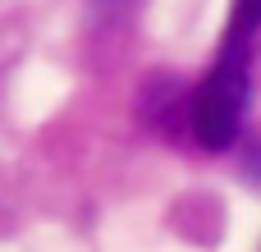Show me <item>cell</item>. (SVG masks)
Wrapping results in <instances>:
<instances>
[{
  "label": "cell",
  "instance_id": "1",
  "mask_svg": "<svg viewBox=\"0 0 261 252\" xmlns=\"http://www.w3.org/2000/svg\"><path fill=\"white\" fill-rule=\"evenodd\" d=\"M257 37H261V0H234L225 32H220V46H216V60L188 96V133L206 152H225L243 133Z\"/></svg>",
  "mask_w": 261,
  "mask_h": 252
}]
</instances>
